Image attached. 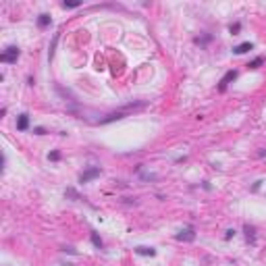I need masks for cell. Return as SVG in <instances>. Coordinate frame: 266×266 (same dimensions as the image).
Instances as JSON below:
<instances>
[{
    "label": "cell",
    "instance_id": "obj_1",
    "mask_svg": "<svg viewBox=\"0 0 266 266\" xmlns=\"http://www.w3.org/2000/svg\"><path fill=\"white\" fill-rule=\"evenodd\" d=\"M19 54H21V52H19V48H17V46H8V48H6V50L0 54V60H2V62L13 65V62H17Z\"/></svg>",
    "mask_w": 266,
    "mask_h": 266
},
{
    "label": "cell",
    "instance_id": "obj_2",
    "mask_svg": "<svg viewBox=\"0 0 266 266\" xmlns=\"http://www.w3.org/2000/svg\"><path fill=\"white\" fill-rule=\"evenodd\" d=\"M175 239H177V241H193V239H195V229H193V227L183 229V231L179 233Z\"/></svg>",
    "mask_w": 266,
    "mask_h": 266
},
{
    "label": "cell",
    "instance_id": "obj_3",
    "mask_svg": "<svg viewBox=\"0 0 266 266\" xmlns=\"http://www.w3.org/2000/svg\"><path fill=\"white\" fill-rule=\"evenodd\" d=\"M100 177V169L98 166H94V169H88L85 173H81V177H79V183H88V181H91V179Z\"/></svg>",
    "mask_w": 266,
    "mask_h": 266
},
{
    "label": "cell",
    "instance_id": "obj_4",
    "mask_svg": "<svg viewBox=\"0 0 266 266\" xmlns=\"http://www.w3.org/2000/svg\"><path fill=\"white\" fill-rule=\"evenodd\" d=\"M235 77H237V71H227V75L222 77L221 83H218V91H224V89H227V85H229V83H231Z\"/></svg>",
    "mask_w": 266,
    "mask_h": 266
},
{
    "label": "cell",
    "instance_id": "obj_5",
    "mask_svg": "<svg viewBox=\"0 0 266 266\" xmlns=\"http://www.w3.org/2000/svg\"><path fill=\"white\" fill-rule=\"evenodd\" d=\"M27 127H29V114L23 112L17 117V131H27Z\"/></svg>",
    "mask_w": 266,
    "mask_h": 266
},
{
    "label": "cell",
    "instance_id": "obj_6",
    "mask_svg": "<svg viewBox=\"0 0 266 266\" xmlns=\"http://www.w3.org/2000/svg\"><path fill=\"white\" fill-rule=\"evenodd\" d=\"M135 254H139V256H156V250L154 247H146V245H137Z\"/></svg>",
    "mask_w": 266,
    "mask_h": 266
},
{
    "label": "cell",
    "instance_id": "obj_7",
    "mask_svg": "<svg viewBox=\"0 0 266 266\" xmlns=\"http://www.w3.org/2000/svg\"><path fill=\"white\" fill-rule=\"evenodd\" d=\"M252 48H254V44H252V42H243V44L235 46V48H233V52H235V54H245V52H250Z\"/></svg>",
    "mask_w": 266,
    "mask_h": 266
},
{
    "label": "cell",
    "instance_id": "obj_8",
    "mask_svg": "<svg viewBox=\"0 0 266 266\" xmlns=\"http://www.w3.org/2000/svg\"><path fill=\"white\" fill-rule=\"evenodd\" d=\"M50 23H52V19H50V15H48V13H42V15L38 17V27H40V29L48 27Z\"/></svg>",
    "mask_w": 266,
    "mask_h": 266
},
{
    "label": "cell",
    "instance_id": "obj_9",
    "mask_svg": "<svg viewBox=\"0 0 266 266\" xmlns=\"http://www.w3.org/2000/svg\"><path fill=\"white\" fill-rule=\"evenodd\" d=\"M89 237H91V243H94V245H96L98 250H102V245H104V243H102V239H100V235H98L96 231H91V235H89Z\"/></svg>",
    "mask_w": 266,
    "mask_h": 266
},
{
    "label": "cell",
    "instance_id": "obj_10",
    "mask_svg": "<svg viewBox=\"0 0 266 266\" xmlns=\"http://www.w3.org/2000/svg\"><path fill=\"white\" fill-rule=\"evenodd\" d=\"M243 231H245V237H247V241H250V239L254 241V235H256V229H254V227H250V224H245V227H243Z\"/></svg>",
    "mask_w": 266,
    "mask_h": 266
},
{
    "label": "cell",
    "instance_id": "obj_11",
    "mask_svg": "<svg viewBox=\"0 0 266 266\" xmlns=\"http://www.w3.org/2000/svg\"><path fill=\"white\" fill-rule=\"evenodd\" d=\"M239 31H241V23H231V25H229V33H231V36H237Z\"/></svg>",
    "mask_w": 266,
    "mask_h": 266
},
{
    "label": "cell",
    "instance_id": "obj_12",
    "mask_svg": "<svg viewBox=\"0 0 266 266\" xmlns=\"http://www.w3.org/2000/svg\"><path fill=\"white\" fill-rule=\"evenodd\" d=\"M262 62H264V58H262V56H258V58H254V60H252V62H250L247 67H250V69H258V67H260Z\"/></svg>",
    "mask_w": 266,
    "mask_h": 266
},
{
    "label": "cell",
    "instance_id": "obj_13",
    "mask_svg": "<svg viewBox=\"0 0 266 266\" xmlns=\"http://www.w3.org/2000/svg\"><path fill=\"white\" fill-rule=\"evenodd\" d=\"M48 160H52V162H56V160H60V152H58V150H54V152H50V154H48Z\"/></svg>",
    "mask_w": 266,
    "mask_h": 266
},
{
    "label": "cell",
    "instance_id": "obj_14",
    "mask_svg": "<svg viewBox=\"0 0 266 266\" xmlns=\"http://www.w3.org/2000/svg\"><path fill=\"white\" fill-rule=\"evenodd\" d=\"M65 195H67V198H73V200H79V193H77L75 189H71V187L65 191Z\"/></svg>",
    "mask_w": 266,
    "mask_h": 266
},
{
    "label": "cell",
    "instance_id": "obj_15",
    "mask_svg": "<svg viewBox=\"0 0 266 266\" xmlns=\"http://www.w3.org/2000/svg\"><path fill=\"white\" fill-rule=\"evenodd\" d=\"M81 6V2H62V8H77Z\"/></svg>",
    "mask_w": 266,
    "mask_h": 266
},
{
    "label": "cell",
    "instance_id": "obj_16",
    "mask_svg": "<svg viewBox=\"0 0 266 266\" xmlns=\"http://www.w3.org/2000/svg\"><path fill=\"white\" fill-rule=\"evenodd\" d=\"M33 133H36V135H44L46 129H44V127H36V129H33Z\"/></svg>",
    "mask_w": 266,
    "mask_h": 266
},
{
    "label": "cell",
    "instance_id": "obj_17",
    "mask_svg": "<svg viewBox=\"0 0 266 266\" xmlns=\"http://www.w3.org/2000/svg\"><path fill=\"white\" fill-rule=\"evenodd\" d=\"M233 235H235V229H229V231H227V235H224V239H231Z\"/></svg>",
    "mask_w": 266,
    "mask_h": 266
},
{
    "label": "cell",
    "instance_id": "obj_18",
    "mask_svg": "<svg viewBox=\"0 0 266 266\" xmlns=\"http://www.w3.org/2000/svg\"><path fill=\"white\" fill-rule=\"evenodd\" d=\"M62 252H69V254H77V252H75V250H73V247H71V245H69V247H67V245H65V247H62Z\"/></svg>",
    "mask_w": 266,
    "mask_h": 266
}]
</instances>
